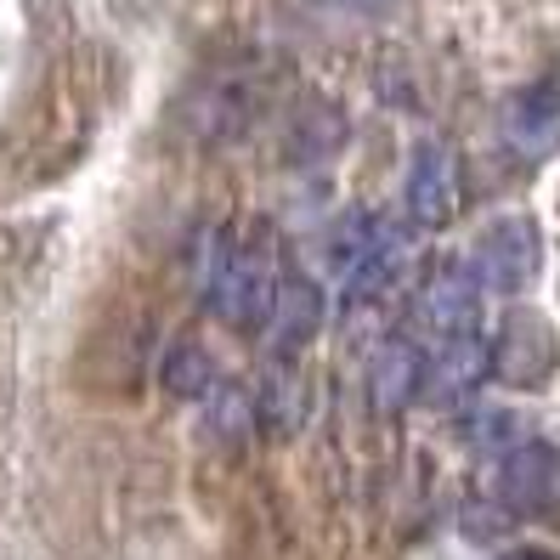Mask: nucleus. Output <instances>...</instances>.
Instances as JSON below:
<instances>
[{
	"label": "nucleus",
	"mask_w": 560,
	"mask_h": 560,
	"mask_svg": "<svg viewBox=\"0 0 560 560\" xmlns=\"http://www.w3.org/2000/svg\"><path fill=\"white\" fill-rule=\"evenodd\" d=\"M402 267V233L374 210H346L328 233V272L346 301H374Z\"/></svg>",
	"instance_id": "nucleus-1"
},
{
	"label": "nucleus",
	"mask_w": 560,
	"mask_h": 560,
	"mask_svg": "<svg viewBox=\"0 0 560 560\" xmlns=\"http://www.w3.org/2000/svg\"><path fill=\"white\" fill-rule=\"evenodd\" d=\"M283 272V260L267 244H226L210 267H205V301L226 317V323H255L260 306H267V289Z\"/></svg>",
	"instance_id": "nucleus-2"
},
{
	"label": "nucleus",
	"mask_w": 560,
	"mask_h": 560,
	"mask_svg": "<svg viewBox=\"0 0 560 560\" xmlns=\"http://www.w3.org/2000/svg\"><path fill=\"white\" fill-rule=\"evenodd\" d=\"M544 267V238H538V226L526 221V215H504V221H492L476 255H470V278L476 289H499V294H515L538 278Z\"/></svg>",
	"instance_id": "nucleus-3"
},
{
	"label": "nucleus",
	"mask_w": 560,
	"mask_h": 560,
	"mask_svg": "<svg viewBox=\"0 0 560 560\" xmlns=\"http://www.w3.org/2000/svg\"><path fill=\"white\" fill-rule=\"evenodd\" d=\"M465 205V164L447 142H419L402 176V210L413 226H447Z\"/></svg>",
	"instance_id": "nucleus-4"
},
{
	"label": "nucleus",
	"mask_w": 560,
	"mask_h": 560,
	"mask_svg": "<svg viewBox=\"0 0 560 560\" xmlns=\"http://www.w3.org/2000/svg\"><path fill=\"white\" fill-rule=\"evenodd\" d=\"M492 492L515 515H560V447L549 442H515L499 453Z\"/></svg>",
	"instance_id": "nucleus-5"
},
{
	"label": "nucleus",
	"mask_w": 560,
	"mask_h": 560,
	"mask_svg": "<svg viewBox=\"0 0 560 560\" xmlns=\"http://www.w3.org/2000/svg\"><path fill=\"white\" fill-rule=\"evenodd\" d=\"M555 362H560L555 328L538 312H515L499 328V340H492V380H504L515 390H544L555 380Z\"/></svg>",
	"instance_id": "nucleus-6"
},
{
	"label": "nucleus",
	"mask_w": 560,
	"mask_h": 560,
	"mask_svg": "<svg viewBox=\"0 0 560 560\" xmlns=\"http://www.w3.org/2000/svg\"><path fill=\"white\" fill-rule=\"evenodd\" d=\"M260 340H267L272 357H289V351H301L312 335H317V323H323V289L306 278V272H294L283 267L267 289V306H260Z\"/></svg>",
	"instance_id": "nucleus-7"
},
{
	"label": "nucleus",
	"mask_w": 560,
	"mask_h": 560,
	"mask_svg": "<svg viewBox=\"0 0 560 560\" xmlns=\"http://www.w3.org/2000/svg\"><path fill=\"white\" fill-rule=\"evenodd\" d=\"M504 142L510 153L521 159H549L555 142H560V85L555 80H538V85H526L515 91L510 103H504Z\"/></svg>",
	"instance_id": "nucleus-8"
},
{
	"label": "nucleus",
	"mask_w": 560,
	"mask_h": 560,
	"mask_svg": "<svg viewBox=\"0 0 560 560\" xmlns=\"http://www.w3.org/2000/svg\"><path fill=\"white\" fill-rule=\"evenodd\" d=\"M424 357L413 340H385L369 362V402L380 413H402L419 390H424Z\"/></svg>",
	"instance_id": "nucleus-9"
},
{
	"label": "nucleus",
	"mask_w": 560,
	"mask_h": 560,
	"mask_svg": "<svg viewBox=\"0 0 560 560\" xmlns=\"http://www.w3.org/2000/svg\"><path fill=\"white\" fill-rule=\"evenodd\" d=\"M419 317L436 328L442 340H458V335H476L481 323V289L470 272H436L431 283L419 289Z\"/></svg>",
	"instance_id": "nucleus-10"
},
{
	"label": "nucleus",
	"mask_w": 560,
	"mask_h": 560,
	"mask_svg": "<svg viewBox=\"0 0 560 560\" xmlns=\"http://www.w3.org/2000/svg\"><path fill=\"white\" fill-rule=\"evenodd\" d=\"M492 374V346L481 335H458V340H442V351L424 362V390L442 402H458Z\"/></svg>",
	"instance_id": "nucleus-11"
},
{
	"label": "nucleus",
	"mask_w": 560,
	"mask_h": 560,
	"mask_svg": "<svg viewBox=\"0 0 560 560\" xmlns=\"http://www.w3.org/2000/svg\"><path fill=\"white\" fill-rule=\"evenodd\" d=\"M164 390L182 397V402H199V397L215 390V362H210V351L199 340L171 346V357H164Z\"/></svg>",
	"instance_id": "nucleus-12"
},
{
	"label": "nucleus",
	"mask_w": 560,
	"mask_h": 560,
	"mask_svg": "<svg viewBox=\"0 0 560 560\" xmlns=\"http://www.w3.org/2000/svg\"><path fill=\"white\" fill-rule=\"evenodd\" d=\"M249 419H255V402L244 397V390H226V385L210 390V424H215V436L238 442L249 431Z\"/></svg>",
	"instance_id": "nucleus-13"
},
{
	"label": "nucleus",
	"mask_w": 560,
	"mask_h": 560,
	"mask_svg": "<svg viewBox=\"0 0 560 560\" xmlns=\"http://www.w3.org/2000/svg\"><path fill=\"white\" fill-rule=\"evenodd\" d=\"M465 436H470L476 447H487V453H510L515 442H526L521 424H515L510 413H499V408H481V413L465 424Z\"/></svg>",
	"instance_id": "nucleus-14"
},
{
	"label": "nucleus",
	"mask_w": 560,
	"mask_h": 560,
	"mask_svg": "<svg viewBox=\"0 0 560 560\" xmlns=\"http://www.w3.org/2000/svg\"><path fill=\"white\" fill-rule=\"evenodd\" d=\"M504 560H555V555H544V549H515V555H504Z\"/></svg>",
	"instance_id": "nucleus-15"
}]
</instances>
